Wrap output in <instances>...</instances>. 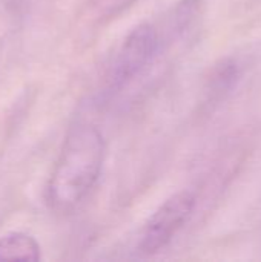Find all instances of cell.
I'll return each instance as SVG.
<instances>
[{
    "instance_id": "obj_1",
    "label": "cell",
    "mask_w": 261,
    "mask_h": 262,
    "mask_svg": "<svg viewBox=\"0 0 261 262\" xmlns=\"http://www.w3.org/2000/svg\"><path fill=\"white\" fill-rule=\"evenodd\" d=\"M106 158L102 130L75 123L66 132L46 184V203L55 213L74 212L95 187Z\"/></svg>"
},
{
    "instance_id": "obj_2",
    "label": "cell",
    "mask_w": 261,
    "mask_h": 262,
    "mask_svg": "<svg viewBox=\"0 0 261 262\" xmlns=\"http://www.w3.org/2000/svg\"><path fill=\"white\" fill-rule=\"evenodd\" d=\"M197 206V198L189 190H182L165 200L143 227L138 250L152 256L165 250L178 232L188 224Z\"/></svg>"
},
{
    "instance_id": "obj_3",
    "label": "cell",
    "mask_w": 261,
    "mask_h": 262,
    "mask_svg": "<svg viewBox=\"0 0 261 262\" xmlns=\"http://www.w3.org/2000/svg\"><path fill=\"white\" fill-rule=\"evenodd\" d=\"M160 45L158 31L151 23H140L123 40L109 72V84L120 89L138 75L154 58Z\"/></svg>"
},
{
    "instance_id": "obj_4",
    "label": "cell",
    "mask_w": 261,
    "mask_h": 262,
    "mask_svg": "<svg viewBox=\"0 0 261 262\" xmlns=\"http://www.w3.org/2000/svg\"><path fill=\"white\" fill-rule=\"evenodd\" d=\"M242 77L240 64L234 58L220 60L211 71L208 77L205 92L208 103H218L226 98L228 94L237 88V83Z\"/></svg>"
},
{
    "instance_id": "obj_5",
    "label": "cell",
    "mask_w": 261,
    "mask_h": 262,
    "mask_svg": "<svg viewBox=\"0 0 261 262\" xmlns=\"http://www.w3.org/2000/svg\"><path fill=\"white\" fill-rule=\"evenodd\" d=\"M42 259V249L37 239L25 232H11L0 238V261H31Z\"/></svg>"
}]
</instances>
